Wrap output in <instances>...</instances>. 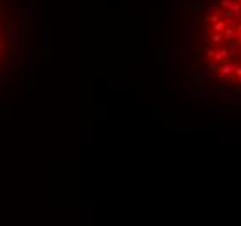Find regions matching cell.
Returning <instances> with one entry per match:
<instances>
[{"mask_svg":"<svg viewBox=\"0 0 241 226\" xmlns=\"http://www.w3.org/2000/svg\"><path fill=\"white\" fill-rule=\"evenodd\" d=\"M227 26V24H226V19H219V21L217 23H213V31L215 33H220V31H224V28Z\"/></svg>","mask_w":241,"mask_h":226,"instance_id":"cell-4","label":"cell"},{"mask_svg":"<svg viewBox=\"0 0 241 226\" xmlns=\"http://www.w3.org/2000/svg\"><path fill=\"white\" fill-rule=\"evenodd\" d=\"M219 4H220V7H222V9H226V11H227V9H229V7H231V4H232V0H220Z\"/></svg>","mask_w":241,"mask_h":226,"instance_id":"cell-7","label":"cell"},{"mask_svg":"<svg viewBox=\"0 0 241 226\" xmlns=\"http://www.w3.org/2000/svg\"><path fill=\"white\" fill-rule=\"evenodd\" d=\"M213 56H215V61L217 63H222V61H227L229 56H231V52H229L227 49H220L219 52H215Z\"/></svg>","mask_w":241,"mask_h":226,"instance_id":"cell-2","label":"cell"},{"mask_svg":"<svg viewBox=\"0 0 241 226\" xmlns=\"http://www.w3.org/2000/svg\"><path fill=\"white\" fill-rule=\"evenodd\" d=\"M210 40L213 42V44H217V42H220V40H222V35H220V33H213V35L210 37Z\"/></svg>","mask_w":241,"mask_h":226,"instance_id":"cell-8","label":"cell"},{"mask_svg":"<svg viewBox=\"0 0 241 226\" xmlns=\"http://www.w3.org/2000/svg\"><path fill=\"white\" fill-rule=\"evenodd\" d=\"M236 2H239V4H241V0H236Z\"/></svg>","mask_w":241,"mask_h":226,"instance_id":"cell-10","label":"cell"},{"mask_svg":"<svg viewBox=\"0 0 241 226\" xmlns=\"http://www.w3.org/2000/svg\"><path fill=\"white\" fill-rule=\"evenodd\" d=\"M236 73H238V75H241V68H238V70H236Z\"/></svg>","mask_w":241,"mask_h":226,"instance_id":"cell-9","label":"cell"},{"mask_svg":"<svg viewBox=\"0 0 241 226\" xmlns=\"http://www.w3.org/2000/svg\"><path fill=\"white\" fill-rule=\"evenodd\" d=\"M220 71H222V75H229L232 71V64H224V66L220 68Z\"/></svg>","mask_w":241,"mask_h":226,"instance_id":"cell-6","label":"cell"},{"mask_svg":"<svg viewBox=\"0 0 241 226\" xmlns=\"http://www.w3.org/2000/svg\"><path fill=\"white\" fill-rule=\"evenodd\" d=\"M227 11L231 12L232 18H239V16H241V4H239V2H236V0H232L231 7H229Z\"/></svg>","mask_w":241,"mask_h":226,"instance_id":"cell-1","label":"cell"},{"mask_svg":"<svg viewBox=\"0 0 241 226\" xmlns=\"http://www.w3.org/2000/svg\"><path fill=\"white\" fill-rule=\"evenodd\" d=\"M234 33H236V30H234V28L226 26V28H224V35H222V38L226 40V42H231L232 37H234Z\"/></svg>","mask_w":241,"mask_h":226,"instance_id":"cell-3","label":"cell"},{"mask_svg":"<svg viewBox=\"0 0 241 226\" xmlns=\"http://www.w3.org/2000/svg\"><path fill=\"white\" fill-rule=\"evenodd\" d=\"M239 47H241V45L238 44V42H232V40H231V42H229V49L227 51H229V52H236Z\"/></svg>","mask_w":241,"mask_h":226,"instance_id":"cell-5","label":"cell"}]
</instances>
